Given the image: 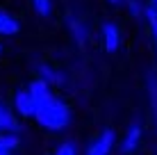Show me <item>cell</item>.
Returning <instances> with one entry per match:
<instances>
[{"instance_id":"6da1fadb","label":"cell","mask_w":157,"mask_h":155,"mask_svg":"<svg viewBox=\"0 0 157 155\" xmlns=\"http://www.w3.org/2000/svg\"><path fill=\"white\" fill-rule=\"evenodd\" d=\"M32 119L48 132H62L71 123V107L66 105V100L57 98L52 94V96H48V98H43L34 105Z\"/></svg>"},{"instance_id":"7a4b0ae2","label":"cell","mask_w":157,"mask_h":155,"mask_svg":"<svg viewBox=\"0 0 157 155\" xmlns=\"http://www.w3.org/2000/svg\"><path fill=\"white\" fill-rule=\"evenodd\" d=\"M114 146H116V132L112 130V128H107V130H102L100 135L86 146L84 155H112Z\"/></svg>"},{"instance_id":"3957f363","label":"cell","mask_w":157,"mask_h":155,"mask_svg":"<svg viewBox=\"0 0 157 155\" xmlns=\"http://www.w3.org/2000/svg\"><path fill=\"white\" fill-rule=\"evenodd\" d=\"M100 34H102V46H105L107 52H116L121 48V28L114 21H105L100 28Z\"/></svg>"},{"instance_id":"277c9868","label":"cell","mask_w":157,"mask_h":155,"mask_svg":"<svg viewBox=\"0 0 157 155\" xmlns=\"http://www.w3.org/2000/svg\"><path fill=\"white\" fill-rule=\"evenodd\" d=\"M14 114L21 116V119H32V114H34V100H32V96L28 94V89H18V91L14 94Z\"/></svg>"},{"instance_id":"5b68a950","label":"cell","mask_w":157,"mask_h":155,"mask_svg":"<svg viewBox=\"0 0 157 155\" xmlns=\"http://www.w3.org/2000/svg\"><path fill=\"white\" fill-rule=\"evenodd\" d=\"M139 144H141V126H139V123H132V126L125 130L123 139H121V153H123V155H132V153L139 148Z\"/></svg>"},{"instance_id":"8992f818","label":"cell","mask_w":157,"mask_h":155,"mask_svg":"<svg viewBox=\"0 0 157 155\" xmlns=\"http://www.w3.org/2000/svg\"><path fill=\"white\" fill-rule=\"evenodd\" d=\"M66 28L71 32V37L75 39V44H86L89 41V28L80 16H73V14H66Z\"/></svg>"},{"instance_id":"52a82bcc","label":"cell","mask_w":157,"mask_h":155,"mask_svg":"<svg viewBox=\"0 0 157 155\" xmlns=\"http://www.w3.org/2000/svg\"><path fill=\"white\" fill-rule=\"evenodd\" d=\"M21 32V23L14 14H9L7 9H0V34L2 37H14Z\"/></svg>"},{"instance_id":"ba28073f","label":"cell","mask_w":157,"mask_h":155,"mask_svg":"<svg viewBox=\"0 0 157 155\" xmlns=\"http://www.w3.org/2000/svg\"><path fill=\"white\" fill-rule=\"evenodd\" d=\"M0 132H12V135L18 132V121H16V114L2 103V100H0Z\"/></svg>"},{"instance_id":"9c48e42d","label":"cell","mask_w":157,"mask_h":155,"mask_svg":"<svg viewBox=\"0 0 157 155\" xmlns=\"http://www.w3.org/2000/svg\"><path fill=\"white\" fill-rule=\"evenodd\" d=\"M36 71H39V80H43L50 89L55 87V84H62V82H64V76L57 71L55 66H50V64H39V68H36Z\"/></svg>"},{"instance_id":"30bf717a","label":"cell","mask_w":157,"mask_h":155,"mask_svg":"<svg viewBox=\"0 0 157 155\" xmlns=\"http://www.w3.org/2000/svg\"><path fill=\"white\" fill-rule=\"evenodd\" d=\"M28 94L32 96V100H34V105L39 103V100H43V98H48V96H52V89L48 87L46 82H43V80H39V78H34L32 80V82L28 84Z\"/></svg>"},{"instance_id":"8fae6325","label":"cell","mask_w":157,"mask_h":155,"mask_svg":"<svg viewBox=\"0 0 157 155\" xmlns=\"http://www.w3.org/2000/svg\"><path fill=\"white\" fill-rule=\"evenodd\" d=\"M18 135H12V132H0V155H14L16 148H18Z\"/></svg>"},{"instance_id":"7c38bea8","label":"cell","mask_w":157,"mask_h":155,"mask_svg":"<svg viewBox=\"0 0 157 155\" xmlns=\"http://www.w3.org/2000/svg\"><path fill=\"white\" fill-rule=\"evenodd\" d=\"M148 100H150L153 116H155V123H157V73L155 71L148 73Z\"/></svg>"},{"instance_id":"4fadbf2b","label":"cell","mask_w":157,"mask_h":155,"mask_svg":"<svg viewBox=\"0 0 157 155\" xmlns=\"http://www.w3.org/2000/svg\"><path fill=\"white\" fill-rule=\"evenodd\" d=\"M123 5L128 7L130 16H134V18H141V16H144V9H146L144 0H123Z\"/></svg>"},{"instance_id":"5bb4252c","label":"cell","mask_w":157,"mask_h":155,"mask_svg":"<svg viewBox=\"0 0 157 155\" xmlns=\"http://www.w3.org/2000/svg\"><path fill=\"white\" fill-rule=\"evenodd\" d=\"M32 7H34V12L43 16V18H48V16L52 14V0H30Z\"/></svg>"},{"instance_id":"9a60e30c","label":"cell","mask_w":157,"mask_h":155,"mask_svg":"<svg viewBox=\"0 0 157 155\" xmlns=\"http://www.w3.org/2000/svg\"><path fill=\"white\" fill-rule=\"evenodd\" d=\"M144 18H146V23H148V30H150V34H153V44L157 48V16L148 9V5H146V9H144Z\"/></svg>"},{"instance_id":"2e32d148","label":"cell","mask_w":157,"mask_h":155,"mask_svg":"<svg viewBox=\"0 0 157 155\" xmlns=\"http://www.w3.org/2000/svg\"><path fill=\"white\" fill-rule=\"evenodd\" d=\"M50 155H80V153H78V146H75V141H62Z\"/></svg>"},{"instance_id":"e0dca14e","label":"cell","mask_w":157,"mask_h":155,"mask_svg":"<svg viewBox=\"0 0 157 155\" xmlns=\"http://www.w3.org/2000/svg\"><path fill=\"white\" fill-rule=\"evenodd\" d=\"M146 5H148V9H150V12H153V14L157 16V0H148Z\"/></svg>"},{"instance_id":"ac0fdd59","label":"cell","mask_w":157,"mask_h":155,"mask_svg":"<svg viewBox=\"0 0 157 155\" xmlns=\"http://www.w3.org/2000/svg\"><path fill=\"white\" fill-rule=\"evenodd\" d=\"M107 2H112V5H116V7H118V5H123V0H107Z\"/></svg>"},{"instance_id":"d6986e66","label":"cell","mask_w":157,"mask_h":155,"mask_svg":"<svg viewBox=\"0 0 157 155\" xmlns=\"http://www.w3.org/2000/svg\"><path fill=\"white\" fill-rule=\"evenodd\" d=\"M0 52H2V44H0Z\"/></svg>"}]
</instances>
